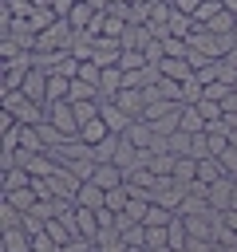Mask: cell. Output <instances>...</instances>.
<instances>
[{"mask_svg":"<svg viewBox=\"0 0 237 252\" xmlns=\"http://www.w3.org/2000/svg\"><path fill=\"white\" fill-rule=\"evenodd\" d=\"M0 110L16 114V122H24V126H40L47 118V106L36 102V98H28L24 91H0Z\"/></svg>","mask_w":237,"mask_h":252,"instance_id":"cell-1","label":"cell"},{"mask_svg":"<svg viewBox=\"0 0 237 252\" xmlns=\"http://www.w3.org/2000/svg\"><path fill=\"white\" fill-rule=\"evenodd\" d=\"M71 43H75V28L67 20H55L36 35V51L32 55H63V51H71Z\"/></svg>","mask_w":237,"mask_h":252,"instance_id":"cell-2","label":"cell"},{"mask_svg":"<svg viewBox=\"0 0 237 252\" xmlns=\"http://www.w3.org/2000/svg\"><path fill=\"white\" fill-rule=\"evenodd\" d=\"M186 185H178L174 177H158L154 181V189H150V201L154 205H162V209H170V213H182V205H186Z\"/></svg>","mask_w":237,"mask_h":252,"instance_id":"cell-3","label":"cell"},{"mask_svg":"<svg viewBox=\"0 0 237 252\" xmlns=\"http://www.w3.org/2000/svg\"><path fill=\"white\" fill-rule=\"evenodd\" d=\"M47 122L71 142V138H79V118H75V106L71 102H51L47 106Z\"/></svg>","mask_w":237,"mask_h":252,"instance_id":"cell-4","label":"cell"},{"mask_svg":"<svg viewBox=\"0 0 237 252\" xmlns=\"http://www.w3.org/2000/svg\"><path fill=\"white\" fill-rule=\"evenodd\" d=\"M111 102H118L130 122H142V118H146V106H150V102H146V91H138V87H122L118 98H111Z\"/></svg>","mask_w":237,"mask_h":252,"instance_id":"cell-5","label":"cell"},{"mask_svg":"<svg viewBox=\"0 0 237 252\" xmlns=\"http://www.w3.org/2000/svg\"><path fill=\"white\" fill-rule=\"evenodd\" d=\"M47 79H51V71H47V67H32L20 91H24L28 98H36V102H43V106H47Z\"/></svg>","mask_w":237,"mask_h":252,"instance_id":"cell-6","label":"cell"},{"mask_svg":"<svg viewBox=\"0 0 237 252\" xmlns=\"http://www.w3.org/2000/svg\"><path fill=\"white\" fill-rule=\"evenodd\" d=\"M99 118L107 122V130H111V134H126V130H130V118H126V114H122V106H118V102H111V98H103Z\"/></svg>","mask_w":237,"mask_h":252,"instance_id":"cell-7","label":"cell"},{"mask_svg":"<svg viewBox=\"0 0 237 252\" xmlns=\"http://www.w3.org/2000/svg\"><path fill=\"white\" fill-rule=\"evenodd\" d=\"M233 185H237L233 177H221L217 185H209V209L213 213H229L233 209Z\"/></svg>","mask_w":237,"mask_h":252,"instance_id":"cell-8","label":"cell"},{"mask_svg":"<svg viewBox=\"0 0 237 252\" xmlns=\"http://www.w3.org/2000/svg\"><path fill=\"white\" fill-rule=\"evenodd\" d=\"M134 150H154V142H158V130L150 126V122H130V130L122 134Z\"/></svg>","mask_w":237,"mask_h":252,"instance_id":"cell-9","label":"cell"},{"mask_svg":"<svg viewBox=\"0 0 237 252\" xmlns=\"http://www.w3.org/2000/svg\"><path fill=\"white\" fill-rule=\"evenodd\" d=\"M71 220H75V232H79L83 240H91V244L99 240V232H103V228H99V213H95V209H75V217H71Z\"/></svg>","mask_w":237,"mask_h":252,"instance_id":"cell-10","label":"cell"},{"mask_svg":"<svg viewBox=\"0 0 237 252\" xmlns=\"http://www.w3.org/2000/svg\"><path fill=\"white\" fill-rule=\"evenodd\" d=\"M75 205H79V209H95V213H99V209H107V189H103V185H95V181H87V185L75 193Z\"/></svg>","mask_w":237,"mask_h":252,"instance_id":"cell-11","label":"cell"},{"mask_svg":"<svg viewBox=\"0 0 237 252\" xmlns=\"http://www.w3.org/2000/svg\"><path fill=\"white\" fill-rule=\"evenodd\" d=\"M158 71H162V79H174V83H186V79L198 75V71L190 67V59H170V55L158 63Z\"/></svg>","mask_w":237,"mask_h":252,"instance_id":"cell-12","label":"cell"},{"mask_svg":"<svg viewBox=\"0 0 237 252\" xmlns=\"http://www.w3.org/2000/svg\"><path fill=\"white\" fill-rule=\"evenodd\" d=\"M95 185H103V189H118V185H126V173H122L115 161H103L99 173H95Z\"/></svg>","mask_w":237,"mask_h":252,"instance_id":"cell-13","label":"cell"},{"mask_svg":"<svg viewBox=\"0 0 237 252\" xmlns=\"http://www.w3.org/2000/svg\"><path fill=\"white\" fill-rule=\"evenodd\" d=\"M103 138H111V130H107V122H103V118H95V122H83V126H79V142H87L91 150H95Z\"/></svg>","mask_w":237,"mask_h":252,"instance_id":"cell-14","label":"cell"},{"mask_svg":"<svg viewBox=\"0 0 237 252\" xmlns=\"http://www.w3.org/2000/svg\"><path fill=\"white\" fill-rule=\"evenodd\" d=\"M166 150H170L174 158H194V134H186V130L170 134V138H166Z\"/></svg>","mask_w":237,"mask_h":252,"instance_id":"cell-15","label":"cell"},{"mask_svg":"<svg viewBox=\"0 0 237 252\" xmlns=\"http://www.w3.org/2000/svg\"><path fill=\"white\" fill-rule=\"evenodd\" d=\"M221 177H225V169H221L217 158H201V161H198V181H201V185H217Z\"/></svg>","mask_w":237,"mask_h":252,"instance_id":"cell-16","label":"cell"},{"mask_svg":"<svg viewBox=\"0 0 237 252\" xmlns=\"http://www.w3.org/2000/svg\"><path fill=\"white\" fill-rule=\"evenodd\" d=\"M4 201H8L12 209H20L24 217H28V213H32L36 205H40V197L32 193V185H28V189H16V193H4Z\"/></svg>","mask_w":237,"mask_h":252,"instance_id":"cell-17","label":"cell"},{"mask_svg":"<svg viewBox=\"0 0 237 252\" xmlns=\"http://www.w3.org/2000/svg\"><path fill=\"white\" fill-rule=\"evenodd\" d=\"M0 252H32V236L24 232V228H16V232H0Z\"/></svg>","mask_w":237,"mask_h":252,"instance_id":"cell-18","label":"cell"},{"mask_svg":"<svg viewBox=\"0 0 237 252\" xmlns=\"http://www.w3.org/2000/svg\"><path fill=\"white\" fill-rule=\"evenodd\" d=\"M174 181L190 189V185L198 181V158H178V165H174Z\"/></svg>","mask_w":237,"mask_h":252,"instance_id":"cell-19","label":"cell"},{"mask_svg":"<svg viewBox=\"0 0 237 252\" xmlns=\"http://www.w3.org/2000/svg\"><path fill=\"white\" fill-rule=\"evenodd\" d=\"M28 185H32V173L24 165H16V169H4V189L0 193H16V189H28Z\"/></svg>","mask_w":237,"mask_h":252,"instance_id":"cell-20","label":"cell"},{"mask_svg":"<svg viewBox=\"0 0 237 252\" xmlns=\"http://www.w3.org/2000/svg\"><path fill=\"white\" fill-rule=\"evenodd\" d=\"M16 228H24V213L12 209L8 201H0V232H16Z\"/></svg>","mask_w":237,"mask_h":252,"instance_id":"cell-21","label":"cell"},{"mask_svg":"<svg viewBox=\"0 0 237 252\" xmlns=\"http://www.w3.org/2000/svg\"><path fill=\"white\" fill-rule=\"evenodd\" d=\"M67 91H71V79L51 75V79H47V106H51V102H67Z\"/></svg>","mask_w":237,"mask_h":252,"instance_id":"cell-22","label":"cell"},{"mask_svg":"<svg viewBox=\"0 0 237 252\" xmlns=\"http://www.w3.org/2000/svg\"><path fill=\"white\" fill-rule=\"evenodd\" d=\"M20 150H28V154H47V146H43V138H40L36 126H24V130H20Z\"/></svg>","mask_w":237,"mask_h":252,"instance_id":"cell-23","label":"cell"},{"mask_svg":"<svg viewBox=\"0 0 237 252\" xmlns=\"http://www.w3.org/2000/svg\"><path fill=\"white\" fill-rule=\"evenodd\" d=\"M182 130L186 134H205V118L198 114V106H182Z\"/></svg>","mask_w":237,"mask_h":252,"instance_id":"cell-24","label":"cell"},{"mask_svg":"<svg viewBox=\"0 0 237 252\" xmlns=\"http://www.w3.org/2000/svg\"><path fill=\"white\" fill-rule=\"evenodd\" d=\"M174 165H178V158H174V154H154L146 169H154V177H174Z\"/></svg>","mask_w":237,"mask_h":252,"instance_id":"cell-25","label":"cell"},{"mask_svg":"<svg viewBox=\"0 0 237 252\" xmlns=\"http://www.w3.org/2000/svg\"><path fill=\"white\" fill-rule=\"evenodd\" d=\"M166 232H170V248H174V252H182V248L190 244V228H186V220H182V217H174V224H170Z\"/></svg>","mask_w":237,"mask_h":252,"instance_id":"cell-26","label":"cell"},{"mask_svg":"<svg viewBox=\"0 0 237 252\" xmlns=\"http://www.w3.org/2000/svg\"><path fill=\"white\" fill-rule=\"evenodd\" d=\"M118 67H122V71L130 75V71H146V67H150V59H146V51H122Z\"/></svg>","mask_w":237,"mask_h":252,"instance_id":"cell-27","label":"cell"},{"mask_svg":"<svg viewBox=\"0 0 237 252\" xmlns=\"http://www.w3.org/2000/svg\"><path fill=\"white\" fill-rule=\"evenodd\" d=\"M221 8H225L221 0H201V8H198V16H194V24H198V28H205V24H209Z\"/></svg>","mask_w":237,"mask_h":252,"instance_id":"cell-28","label":"cell"},{"mask_svg":"<svg viewBox=\"0 0 237 252\" xmlns=\"http://www.w3.org/2000/svg\"><path fill=\"white\" fill-rule=\"evenodd\" d=\"M79 79H83V83H95V87H99V79H103V67H99L95 59H87V63L79 67Z\"/></svg>","mask_w":237,"mask_h":252,"instance_id":"cell-29","label":"cell"},{"mask_svg":"<svg viewBox=\"0 0 237 252\" xmlns=\"http://www.w3.org/2000/svg\"><path fill=\"white\" fill-rule=\"evenodd\" d=\"M221 4H225V8H229V12L237 16V0H221Z\"/></svg>","mask_w":237,"mask_h":252,"instance_id":"cell-30","label":"cell"},{"mask_svg":"<svg viewBox=\"0 0 237 252\" xmlns=\"http://www.w3.org/2000/svg\"><path fill=\"white\" fill-rule=\"evenodd\" d=\"M150 252H174V248H170V244H162V248H150Z\"/></svg>","mask_w":237,"mask_h":252,"instance_id":"cell-31","label":"cell"}]
</instances>
